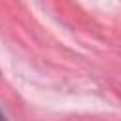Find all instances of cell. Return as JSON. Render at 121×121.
I'll return each mask as SVG.
<instances>
[{
  "instance_id": "1",
  "label": "cell",
  "mask_w": 121,
  "mask_h": 121,
  "mask_svg": "<svg viewBox=\"0 0 121 121\" xmlns=\"http://www.w3.org/2000/svg\"><path fill=\"white\" fill-rule=\"evenodd\" d=\"M0 121H6V119H4V115H2V112H0Z\"/></svg>"
}]
</instances>
